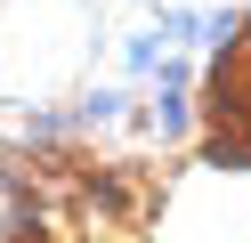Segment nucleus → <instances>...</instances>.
Here are the masks:
<instances>
[{
	"label": "nucleus",
	"instance_id": "nucleus-1",
	"mask_svg": "<svg viewBox=\"0 0 251 243\" xmlns=\"http://www.w3.org/2000/svg\"><path fill=\"white\" fill-rule=\"evenodd\" d=\"M211 146L235 162H251V32L219 57L211 73Z\"/></svg>",
	"mask_w": 251,
	"mask_h": 243
}]
</instances>
